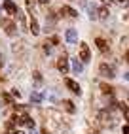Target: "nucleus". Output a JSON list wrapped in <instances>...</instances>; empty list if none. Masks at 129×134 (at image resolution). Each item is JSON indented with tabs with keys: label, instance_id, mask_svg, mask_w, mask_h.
<instances>
[{
	"label": "nucleus",
	"instance_id": "obj_23",
	"mask_svg": "<svg viewBox=\"0 0 129 134\" xmlns=\"http://www.w3.org/2000/svg\"><path fill=\"white\" fill-rule=\"evenodd\" d=\"M125 59H127V62H129V51H127V53H125Z\"/></svg>",
	"mask_w": 129,
	"mask_h": 134
},
{
	"label": "nucleus",
	"instance_id": "obj_20",
	"mask_svg": "<svg viewBox=\"0 0 129 134\" xmlns=\"http://www.w3.org/2000/svg\"><path fill=\"white\" fill-rule=\"evenodd\" d=\"M123 134H129V127H123Z\"/></svg>",
	"mask_w": 129,
	"mask_h": 134
},
{
	"label": "nucleus",
	"instance_id": "obj_5",
	"mask_svg": "<svg viewBox=\"0 0 129 134\" xmlns=\"http://www.w3.org/2000/svg\"><path fill=\"white\" fill-rule=\"evenodd\" d=\"M64 40H67V43H76V42H78V32H76V29H68L67 32H64Z\"/></svg>",
	"mask_w": 129,
	"mask_h": 134
},
{
	"label": "nucleus",
	"instance_id": "obj_1",
	"mask_svg": "<svg viewBox=\"0 0 129 134\" xmlns=\"http://www.w3.org/2000/svg\"><path fill=\"white\" fill-rule=\"evenodd\" d=\"M12 119H13V123L23 125V127H29V129H32V127H34V121H32L27 113H23V115H13Z\"/></svg>",
	"mask_w": 129,
	"mask_h": 134
},
{
	"label": "nucleus",
	"instance_id": "obj_2",
	"mask_svg": "<svg viewBox=\"0 0 129 134\" xmlns=\"http://www.w3.org/2000/svg\"><path fill=\"white\" fill-rule=\"evenodd\" d=\"M57 70L61 74H67L68 72V59H67V55H61L59 57V60H57Z\"/></svg>",
	"mask_w": 129,
	"mask_h": 134
},
{
	"label": "nucleus",
	"instance_id": "obj_16",
	"mask_svg": "<svg viewBox=\"0 0 129 134\" xmlns=\"http://www.w3.org/2000/svg\"><path fill=\"white\" fill-rule=\"evenodd\" d=\"M87 10H89V17H91V19H97V10H95V8L87 6Z\"/></svg>",
	"mask_w": 129,
	"mask_h": 134
},
{
	"label": "nucleus",
	"instance_id": "obj_15",
	"mask_svg": "<svg viewBox=\"0 0 129 134\" xmlns=\"http://www.w3.org/2000/svg\"><path fill=\"white\" fill-rule=\"evenodd\" d=\"M31 100H32V102H42V94H40V93H32V94H31Z\"/></svg>",
	"mask_w": 129,
	"mask_h": 134
},
{
	"label": "nucleus",
	"instance_id": "obj_22",
	"mask_svg": "<svg viewBox=\"0 0 129 134\" xmlns=\"http://www.w3.org/2000/svg\"><path fill=\"white\" fill-rule=\"evenodd\" d=\"M42 134H49V132H48V129H44V130H42Z\"/></svg>",
	"mask_w": 129,
	"mask_h": 134
},
{
	"label": "nucleus",
	"instance_id": "obj_8",
	"mask_svg": "<svg viewBox=\"0 0 129 134\" xmlns=\"http://www.w3.org/2000/svg\"><path fill=\"white\" fill-rule=\"evenodd\" d=\"M4 10L10 13V15H15L17 13V6L12 2V0H4Z\"/></svg>",
	"mask_w": 129,
	"mask_h": 134
},
{
	"label": "nucleus",
	"instance_id": "obj_10",
	"mask_svg": "<svg viewBox=\"0 0 129 134\" xmlns=\"http://www.w3.org/2000/svg\"><path fill=\"white\" fill-rule=\"evenodd\" d=\"M61 13L68 15V17H78V12L72 10V8H68V6H63V8H61Z\"/></svg>",
	"mask_w": 129,
	"mask_h": 134
},
{
	"label": "nucleus",
	"instance_id": "obj_7",
	"mask_svg": "<svg viewBox=\"0 0 129 134\" xmlns=\"http://www.w3.org/2000/svg\"><path fill=\"white\" fill-rule=\"evenodd\" d=\"M64 85H67L68 89H70V91L72 93H76V94H80L82 93V89H80V85L74 81V79H70V77H67V79H64Z\"/></svg>",
	"mask_w": 129,
	"mask_h": 134
},
{
	"label": "nucleus",
	"instance_id": "obj_14",
	"mask_svg": "<svg viewBox=\"0 0 129 134\" xmlns=\"http://www.w3.org/2000/svg\"><path fill=\"white\" fill-rule=\"evenodd\" d=\"M97 17H101V19H106V17H108V8H101Z\"/></svg>",
	"mask_w": 129,
	"mask_h": 134
},
{
	"label": "nucleus",
	"instance_id": "obj_4",
	"mask_svg": "<svg viewBox=\"0 0 129 134\" xmlns=\"http://www.w3.org/2000/svg\"><path fill=\"white\" fill-rule=\"evenodd\" d=\"M99 72L101 76H105V77H114V66H110V64H101L99 66Z\"/></svg>",
	"mask_w": 129,
	"mask_h": 134
},
{
	"label": "nucleus",
	"instance_id": "obj_9",
	"mask_svg": "<svg viewBox=\"0 0 129 134\" xmlns=\"http://www.w3.org/2000/svg\"><path fill=\"white\" fill-rule=\"evenodd\" d=\"M72 72H74V74H82V72H84V64H82L78 59H72Z\"/></svg>",
	"mask_w": 129,
	"mask_h": 134
},
{
	"label": "nucleus",
	"instance_id": "obj_26",
	"mask_svg": "<svg viewBox=\"0 0 129 134\" xmlns=\"http://www.w3.org/2000/svg\"><path fill=\"white\" fill-rule=\"evenodd\" d=\"M118 2H123V0H118Z\"/></svg>",
	"mask_w": 129,
	"mask_h": 134
},
{
	"label": "nucleus",
	"instance_id": "obj_19",
	"mask_svg": "<svg viewBox=\"0 0 129 134\" xmlns=\"http://www.w3.org/2000/svg\"><path fill=\"white\" fill-rule=\"evenodd\" d=\"M10 134H23V132H21V130H12Z\"/></svg>",
	"mask_w": 129,
	"mask_h": 134
},
{
	"label": "nucleus",
	"instance_id": "obj_11",
	"mask_svg": "<svg viewBox=\"0 0 129 134\" xmlns=\"http://www.w3.org/2000/svg\"><path fill=\"white\" fill-rule=\"evenodd\" d=\"M95 43H97V47L103 51V53H106L108 51V43H106V40H103V38H97L95 40Z\"/></svg>",
	"mask_w": 129,
	"mask_h": 134
},
{
	"label": "nucleus",
	"instance_id": "obj_25",
	"mask_svg": "<svg viewBox=\"0 0 129 134\" xmlns=\"http://www.w3.org/2000/svg\"><path fill=\"white\" fill-rule=\"evenodd\" d=\"M29 134H36V130H31V132H29Z\"/></svg>",
	"mask_w": 129,
	"mask_h": 134
},
{
	"label": "nucleus",
	"instance_id": "obj_6",
	"mask_svg": "<svg viewBox=\"0 0 129 134\" xmlns=\"http://www.w3.org/2000/svg\"><path fill=\"white\" fill-rule=\"evenodd\" d=\"M80 59H82V62H89L91 55H89V47H87V43H80Z\"/></svg>",
	"mask_w": 129,
	"mask_h": 134
},
{
	"label": "nucleus",
	"instance_id": "obj_13",
	"mask_svg": "<svg viewBox=\"0 0 129 134\" xmlns=\"http://www.w3.org/2000/svg\"><path fill=\"white\" fill-rule=\"evenodd\" d=\"M63 106H64V110H67V111L74 113V104H72L70 100H64V102H63Z\"/></svg>",
	"mask_w": 129,
	"mask_h": 134
},
{
	"label": "nucleus",
	"instance_id": "obj_18",
	"mask_svg": "<svg viewBox=\"0 0 129 134\" xmlns=\"http://www.w3.org/2000/svg\"><path fill=\"white\" fill-rule=\"evenodd\" d=\"M122 111H123L125 119H127V123H129V108H127V106H122Z\"/></svg>",
	"mask_w": 129,
	"mask_h": 134
},
{
	"label": "nucleus",
	"instance_id": "obj_27",
	"mask_svg": "<svg viewBox=\"0 0 129 134\" xmlns=\"http://www.w3.org/2000/svg\"><path fill=\"white\" fill-rule=\"evenodd\" d=\"M0 10H2V8H0Z\"/></svg>",
	"mask_w": 129,
	"mask_h": 134
},
{
	"label": "nucleus",
	"instance_id": "obj_24",
	"mask_svg": "<svg viewBox=\"0 0 129 134\" xmlns=\"http://www.w3.org/2000/svg\"><path fill=\"white\" fill-rule=\"evenodd\" d=\"M125 79H127V81H129V72H127V74H125Z\"/></svg>",
	"mask_w": 129,
	"mask_h": 134
},
{
	"label": "nucleus",
	"instance_id": "obj_17",
	"mask_svg": "<svg viewBox=\"0 0 129 134\" xmlns=\"http://www.w3.org/2000/svg\"><path fill=\"white\" fill-rule=\"evenodd\" d=\"M101 89H103V93H112V87H110V85H106V83H103V85H101Z\"/></svg>",
	"mask_w": 129,
	"mask_h": 134
},
{
	"label": "nucleus",
	"instance_id": "obj_21",
	"mask_svg": "<svg viewBox=\"0 0 129 134\" xmlns=\"http://www.w3.org/2000/svg\"><path fill=\"white\" fill-rule=\"evenodd\" d=\"M38 2H40V4H48V2H49V0H38Z\"/></svg>",
	"mask_w": 129,
	"mask_h": 134
},
{
	"label": "nucleus",
	"instance_id": "obj_12",
	"mask_svg": "<svg viewBox=\"0 0 129 134\" xmlns=\"http://www.w3.org/2000/svg\"><path fill=\"white\" fill-rule=\"evenodd\" d=\"M31 32L34 34V36H36V34H40V29H38V21H36L34 17L31 19Z\"/></svg>",
	"mask_w": 129,
	"mask_h": 134
},
{
	"label": "nucleus",
	"instance_id": "obj_3",
	"mask_svg": "<svg viewBox=\"0 0 129 134\" xmlns=\"http://www.w3.org/2000/svg\"><path fill=\"white\" fill-rule=\"evenodd\" d=\"M0 25L4 26V32L8 34V36H13V34L17 32V30H15V25H13L12 21H8V19H2V21H0Z\"/></svg>",
	"mask_w": 129,
	"mask_h": 134
},
{
	"label": "nucleus",
	"instance_id": "obj_28",
	"mask_svg": "<svg viewBox=\"0 0 129 134\" xmlns=\"http://www.w3.org/2000/svg\"><path fill=\"white\" fill-rule=\"evenodd\" d=\"M0 59H2V57H0Z\"/></svg>",
	"mask_w": 129,
	"mask_h": 134
}]
</instances>
